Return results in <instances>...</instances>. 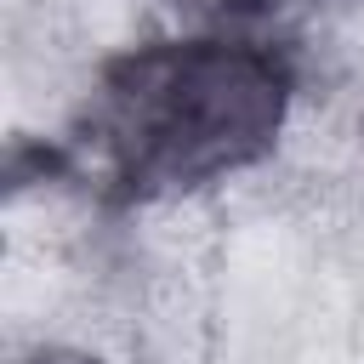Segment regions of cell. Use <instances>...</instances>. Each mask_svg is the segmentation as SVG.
<instances>
[{"label":"cell","instance_id":"6da1fadb","mask_svg":"<svg viewBox=\"0 0 364 364\" xmlns=\"http://www.w3.org/2000/svg\"><path fill=\"white\" fill-rule=\"evenodd\" d=\"M290 74L245 40L142 46L102 74L97 131L131 188H193L273 148Z\"/></svg>","mask_w":364,"mask_h":364},{"label":"cell","instance_id":"7a4b0ae2","mask_svg":"<svg viewBox=\"0 0 364 364\" xmlns=\"http://www.w3.org/2000/svg\"><path fill=\"white\" fill-rule=\"evenodd\" d=\"M171 6L199 11V17H250V11H262L267 0H171Z\"/></svg>","mask_w":364,"mask_h":364}]
</instances>
